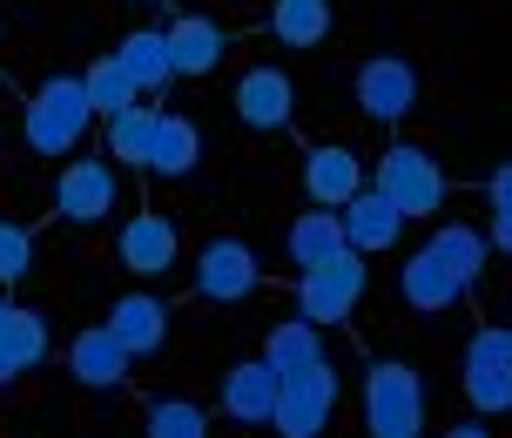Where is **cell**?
<instances>
[{
    "instance_id": "obj_1",
    "label": "cell",
    "mask_w": 512,
    "mask_h": 438,
    "mask_svg": "<svg viewBox=\"0 0 512 438\" xmlns=\"http://www.w3.org/2000/svg\"><path fill=\"white\" fill-rule=\"evenodd\" d=\"M88 129H95V102H88V81L81 75H48L27 95L21 135L34 155H75Z\"/></svg>"
},
{
    "instance_id": "obj_2",
    "label": "cell",
    "mask_w": 512,
    "mask_h": 438,
    "mask_svg": "<svg viewBox=\"0 0 512 438\" xmlns=\"http://www.w3.org/2000/svg\"><path fill=\"white\" fill-rule=\"evenodd\" d=\"M364 432L371 438H425V385L398 358L364 371Z\"/></svg>"
},
{
    "instance_id": "obj_3",
    "label": "cell",
    "mask_w": 512,
    "mask_h": 438,
    "mask_svg": "<svg viewBox=\"0 0 512 438\" xmlns=\"http://www.w3.org/2000/svg\"><path fill=\"white\" fill-rule=\"evenodd\" d=\"M364 284H371L364 250H337V257H324L317 270L297 277V310H304L310 324H344L364 304Z\"/></svg>"
},
{
    "instance_id": "obj_4",
    "label": "cell",
    "mask_w": 512,
    "mask_h": 438,
    "mask_svg": "<svg viewBox=\"0 0 512 438\" xmlns=\"http://www.w3.org/2000/svg\"><path fill=\"white\" fill-rule=\"evenodd\" d=\"M459 378H465V398H472V412H479V418H506L512 412V331H506V324L472 331Z\"/></svg>"
},
{
    "instance_id": "obj_5",
    "label": "cell",
    "mask_w": 512,
    "mask_h": 438,
    "mask_svg": "<svg viewBox=\"0 0 512 438\" xmlns=\"http://www.w3.org/2000/svg\"><path fill=\"white\" fill-rule=\"evenodd\" d=\"M371 182H378L405 216H438V209H445V162H432L418 142H391V149L378 155V176Z\"/></svg>"
},
{
    "instance_id": "obj_6",
    "label": "cell",
    "mask_w": 512,
    "mask_h": 438,
    "mask_svg": "<svg viewBox=\"0 0 512 438\" xmlns=\"http://www.w3.org/2000/svg\"><path fill=\"white\" fill-rule=\"evenodd\" d=\"M189 284H196L203 304H243V297H256L263 270H256V250L243 236H209L189 263Z\"/></svg>"
},
{
    "instance_id": "obj_7",
    "label": "cell",
    "mask_w": 512,
    "mask_h": 438,
    "mask_svg": "<svg viewBox=\"0 0 512 438\" xmlns=\"http://www.w3.org/2000/svg\"><path fill=\"white\" fill-rule=\"evenodd\" d=\"M48 203L61 223H81V230H95L115 216V169L95 162V155H75V162H61V176H54Z\"/></svg>"
},
{
    "instance_id": "obj_8",
    "label": "cell",
    "mask_w": 512,
    "mask_h": 438,
    "mask_svg": "<svg viewBox=\"0 0 512 438\" xmlns=\"http://www.w3.org/2000/svg\"><path fill=\"white\" fill-rule=\"evenodd\" d=\"M182 257V236L176 223L162 216V209H135L122 223V236H115V263H122L128 277H142V284H155V277H169Z\"/></svg>"
},
{
    "instance_id": "obj_9",
    "label": "cell",
    "mask_w": 512,
    "mask_h": 438,
    "mask_svg": "<svg viewBox=\"0 0 512 438\" xmlns=\"http://www.w3.org/2000/svg\"><path fill=\"white\" fill-rule=\"evenodd\" d=\"M331 412H337V371H331V358L310 364L304 378H283V398H277V432L283 438H324Z\"/></svg>"
},
{
    "instance_id": "obj_10",
    "label": "cell",
    "mask_w": 512,
    "mask_h": 438,
    "mask_svg": "<svg viewBox=\"0 0 512 438\" xmlns=\"http://www.w3.org/2000/svg\"><path fill=\"white\" fill-rule=\"evenodd\" d=\"M290 115H297V81L283 68H270V61L243 68V81H236V122L256 135H277V129H290Z\"/></svg>"
},
{
    "instance_id": "obj_11",
    "label": "cell",
    "mask_w": 512,
    "mask_h": 438,
    "mask_svg": "<svg viewBox=\"0 0 512 438\" xmlns=\"http://www.w3.org/2000/svg\"><path fill=\"white\" fill-rule=\"evenodd\" d=\"M358 108L371 122H405L418 108V68L405 54H371L358 68Z\"/></svg>"
},
{
    "instance_id": "obj_12",
    "label": "cell",
    "mask_w": 512,
    "mask_h": 438,
    "mask_svg": "<svg viewBox=\"0 0 512 438\" xmlns=\"http://www.w3.org/2000/svg\"><path fill=\"white\" fill-rule=\"evenodd\" d=\"M277 398H283V378L263 358L230 364V371H223V391H216V405H223L236 425H277Z\"/></svg>"
},
{
    "instance_id": "obj_13",
    "label": "cell",
    "mask_w": 512,
    "mask_h": 438,
    "mask_svg": "<svg viewBox=\"0 0 512 438\" xmlns=\"http://www.w3.org/2000/svg\"><path fill=\"white\" fill-rule=\"evenodd\" d=\"M162 34H169V68H176V81L216 75L223 54H230V34H223V21H209V14H176Z\"/></svg>"
},
{
    "instance_id": "obj_14",
    "label": "cell",
    "mask_w": 512,
    "mask_h": 438,
    "mask_svg": "<svg viewBox=\"0 0 512 438\" xmlns=\"http://www.w3.org/2000/svg\"><path fill=\"white\" fill-rule=\"evenodd\" d=\"M405 230H411V216L384 196L378 182H371V189H358V196L344 203V243H351V250H364V257H378V250H391V243H405Z\"/></svg>"
},
{
    "instance_id": "obj_15",
    "label": "cell",
    "mask_w": 512,
    "mask_h": 438,
    "mask_svg": "<svg viewBox=\"0 0 512 438\" xmlns=\"http://www.w3.org/2000/svg\"><path fill=\"white\" fill-rule=\"evenodd\" d=\"M465 277L459 270H452V263L438 257L432 243H425V250H411L405 257V270H398V297H405V310H425V317H438V310H452L465 297Z\"/></svg>"
},
{
    "instance_id": "obj_16",
    "label": "cell",
    "mask_w": 512,
    "mask_h": 438,
    "mask_svg": "<svg viewBox=\"0 0 512 438\" xmlns=\"http://www.w3.org/2000/svg\"><path fill=\"white\" fill-rule=\"evenodd\" d=\"M304 189H310V203H317V209H344L358 189H371V182H364L358 149H344V142H317V149L304 155Z\"/></svg>"
},
{
    "instance_id": "obj_17",
    "label": "cell",
    "mask_w": 512,
    "mask_h": 438,
    "mask_svg": "<svg viewBox=\"0 0 512 438\" xmlns=\"http://www.w3.org/2000/svg\"><path fill=\"white\" fill-rule=\"evenodd\" d=\"M128 344L108 324H88V331H75V344H68V378H81L88 391H115L128 385Z\"/></svg>"
},
{
    "instance_id": "obj_18",
    "label": "cell",
    "mask_w": 512,
    "mask_h": 438,
    "mask_svg": "<svg viewBox=\"0 0 512 438\" xmlns=\"http://www.w3.org/2000/svg\"><path fill=\"white\" fill-rule=\"evenodd\" d=\"M102 324L128 344V358H155V351L169 344V304H162V297H149V290H128V297H115Z\"/></svg>"
},
{
    "instance_id": "obj_19",
    "label": "cell",
    "mask_w": 512,
    "mask_h": 438,
    "mask_svg": "<svg viewBox=\"0 0 512 438\" xmlns=\"http://www.w3.org/2000/svg\"><path fill=\"white\" fill-rule=\"evenodd\" d=\"M283 250H290V263H297V270H317L324 257L351 250V243H344V209H317V203H310L304 216H290Z\"/></svg>"
},
{
    "instance_id": "obj_20",
    "label": "cell",
    "mask_w": 512,
    "mask_h": 438,
    "mask_svg": "<svg viewBox=\"0 0 512 438\" xmlns=\"http://www.w3.org/2000/svg\"><path fill=\"white\" fill-rule=\"evenodd\" d=\"M41 358H48V317L14 304V310H7V324H0V385L27 378Z\"/></svg>"
},
{
    "instance_id": "obj_21",
    "label": "cell",
    "mask_w": 512,
    "mask_h": 438,
    "mask_svg": "<svg viewBox=\"0 0 512 438\" xmlns=\"http://www.w3.org/2000/svg\"><path fill=\"white\" fill-rule=\"evenodd\" d=\"M263 364H270L277 378H304L310 364H324V337H317V324H310L304 310L283 317V324H270V337H263Z\"/></svg>"
},
{
    "instance_id": "obj_22",
    "label": "cell",
    "mask_w": 512,
    "mask_h": 438,
    "mask_svg": "<svg viewBox=\"0 0 512 438\" xmlns=\"http://www.w3.org/2000/svg\"><path fill=\"white\" fill-rule=\"evenodd\" d=\"M196 162H203V135H196V122H189V115H162V122H155L149 176L182 182V176H196Z\"/></svg>"
},
{
    "instance_id": "obj_23",
    "label": "cell",
    "mask_w": 512,
    "mask_h": 438,
    "mask_svg": "<svg viewBox=\"0 0 512 438\" xmlns=\"http://www.w3.org/2000/svg\"><path fill=\"white\" fill-rule=\"evenodd\" d=\"M270 41L324 48L331 41V0H270Z\"/></svg>"
},
{
    "instance_id": "obj_24",
    "label": "cell",
    "mask_w": 512,
    "mask_h": 438,
    "mask_svg": "<svg viewBox=\"0 0 512 438\" xmlns=\"http://www.w3.org/2000/svg\"><path fill=\"white\" fill-rule=\"evenodd\" d=\"M155 108H122V115H108V162H122V169H149L155 155Z\"/></svg>"
},
{
    "instance_id": "obj_25",
    "label": "cell",
    "mask_w": 512,
    "mask_h": 438,
    "mask_svg": "<svg viewBox=\"0 0 512 438\" xmlns=\"http://www.w3.org/2000/svg\"><path fill=\"white\" fill-rule=\"evenodd\" d=\"M122 68L135 81H142V95H149V88H169V81H176V68H169V34H162V27H135V34H122Z\"/></svg>"
},
{
    "instance_id": "obj_26",
    "label": "cell",
    "mask_w": 512,
    "mask_h": 438,
    "mask_svg": "<svg viewBox=\"0 0 512 438\" xmlns=\"http://www.w3.org/2000/svg\"><path fill=\"white\" fill-rule=\"evenodd\" d=\"M81 81H88V102H95V115H102V122L142 102V81L122 68V54H102V61H88V75H81Z\"/></svg>"
},
{
    "instance_id": "obj_27",
    "label": "cell",
    "mask_w": 512,
    "mask_h": 438,
    "mask_svg": "<svg viewBox=\"0 0 512 438\" xmlns=\"http://www.w3.org/2000/svg\"><path fill=\"white\" fill-rule=\"evenodd\" d=\"M142 438H209V412L196 398H149Z\"/></svg>"
},
{
    "instance_id": "obj_28",
    "label": "cell",
    "mask_w": 512,
    "mask_h": 438,
    "mask_svg": "<svg viewBox=\"0 0 512 438\" xmlns=\"http://www.w3.org/2000/svg\"><path fill=\"white\" fill-rule=\"evenodd\" d=\"M432 250H438L445 263H452V270H459L465 284H479V270H486L492 236H486V230H465V223H445V230L432 236Z\"/></svg>"
},
{
    "instance_id": "obj_29",
    "label": "cell",
    "mask_w": 512,
    "mask_h": 438,
    "mask_svg": "<svg viewBox=\"0 0 512 438\" xmlns=\"http://www.w3.org/2000/svg\"><path fill=\"white\" fill-rule=\"evenodd\" d=\"M27 270H34V236H27L14 216H0V290L21 284Z\"/></svg>"
},
{
    "instance_id": "obj_30",
    "label": "cell",
    "mask_w": 512,
    "mask_h": 438,
    "mask_svg": "<svg viewBox=\"0 0 512 438\" xmlns=\"http://www.w3.org/2000/svg\"><path fill=\"white\" fill-rule=\"evenodd\" d=\"M486 236H492V250H499V257H512V203H492Z\"/></svg>"
},
{
    "instance_id": "obj_31",
    "label": "cell",
    "mask_w": 512,
    "mask_h": 438,
    "mask_svg": "<svg viewBox=\"0 0 512 438\" xmlns=\"http://www.w3.org/2000/svg\"><path fill=\"white\" fill-rule=\"evenodd\" d=\"M486 203H512V162H499L486 182Z\"/></svg>"
},
{
    "instance_id": "obj_32",
    "label": "cell",
    "mask_w": 512,
    "mask_h": 438,
    "mask_svg": "<svg viewBox=\"0 0 512 438\" xmlns=\"http://www.w3.org/2000/svg\"><path fill=\"white\" fill-rule=\"evenodd\" d=\"M438 438H492V432H486V418H459V425H445Z\"/></svg>"
},
{
    "instance_id": "obj_33",
    "label": "cell",
    "mask_w": 512,
    "mask_h": 438,
    "mask_svg": "<svg viewBox=\"0 0 512 438\" xmlns=\"http://www.w3.org/2000/svg\"><path fill=\"white\" fill-rule=\"evenodd\" d=\"M135 7H176V0H135Z\"/></svg>"
}]
</instances>
